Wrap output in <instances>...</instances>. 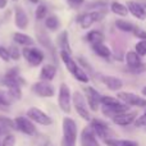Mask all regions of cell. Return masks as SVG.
<instances>
[{
  "label": "cell",
  "mask_w": 146,
  "mask_h": 146,
  "mask_svg": "<svg viewBox=\"0 0 146 146\" xmlns=\"http://www.w3.org/2000/svg\"><path fill=\"white\" fill-rule=\"evenodd\" d=\"M78 127L71 117H64L62 121V140L60 146H76L78 140Z\"/></svg>",
  "instance_id": "6da1fadb"
},
{
  "label": "cell",
  "mask_w": 146,
  "mask_h": 146,
  "mask_svg": "<svg viewBox=\"0 0 146 146\" xmlns=\"http://www.w3.org/2000/svg\"><path fill=\"white\" fill-rule=\"evenodd\" d=\"M72 106L74 108L76 113L81 117L82 119L90 122L91 119V110L87 105V101L85 99V95L81 94L80 91H74L72 94Z\"/></svg>",
  "instance_id": "7a4b0ae2"
},
{
  "label": "cell",
  "mask_w": 146,
  "mask_h": 146,
  "mask_svg": "<svg viewBox=\"0 0 146 146\" xmlns=\"http://www.w3.org/2000/svg\"><path fill=\"white\" fill-rule=\"evenodd\" d=\"M88 126L92 128L94 133L96 135L99 140H109V139H115V135H114L113 129L109 127V124L106 122L101 121V119H98V118H92L90 121V124Z\"/></svg>",
  "instance_id": "3957f363"
},
{
  "label": "cell",
  "mask_w": 146,
  "mask_h": 146,
  "mask_svg": "<svg viewBox=\"0 0 146 146\" xmlns=\"http://www.w3.org/2000/svg\"><path fill=\"white\" fill-rule=\"evenodd\" d=\"M14 123H15V131L21 132V133L26 135L28 137H33L37 136V127L33 123L31 119H28L26 115H19L14 118Z\"/></svg>",
  "instance_id": "277c9868"
},
{
  "label": "cell",
  "mask_w": 146,
  "mask_h": 146,
  "mask_svg": "<svg viewBox=\"0 0 146 146\" xmlns=\"http://www.w3.org/2000/svg\"><path fill=\"white\" fill-rule=\"evenodd\" d=\"M58 105L63 113L69 114L72 110V94L66 83H60L58 91Z\"/></svg>",
  "instance_id": "5b68a950"
},
{
  "label": "cell",
  "mask_w": 146,
  "mask_h": 146,
  "mask_svg": "<svg viewBox=\"0 0 146 146\" xmlns=\"http://www.w3.org/2000/svg\"><path fill=\"white\" fill-rule=\"evenodd\" d=\"M1 83L7 88L9 87H22L23 85H26V81L22 76L19 74V69L17 67L8 69V72L5 73V76L3 77Z\"/></svg>",
  "instance_id": "8992f818"
},
{
  "label": "cell",
  "mask_w": 146,
  "mask_h": 146,
  "mask_svg": "<svg viewBox=\"0 0 146 146\" xmlns=\"http://www.w3.org/2000/svg\"><path fill=\"white\" fill-rule=\"evenodd\" d=\"M26 117H27L28 119H31L35 124H40V126H44V127H48L53 123L51 117L48 115L44 110L36 108V106H32V108L28 109V110L26 111Z\"/></svg>",
  "instance_id": "52a82bcc"
},
{
  "label": "cell",
  "mask_w": 146,
  "mask_h": 146,
  "mask_svg": "<svg viewBox=\"0 0 146 146\" xmlns=\"http://www.w3.org/2000/svg\"><path fill=\"white\" fill-rule=\"evenodd\" d=\"M22 55L25 56V59L31 67H38L45 59V54L42 53V50L35 48V46L25 48L22 50Z\"/></svg>",
  "instance_id": "ba28073f"
},
{
  "label": "cell",
  "mask_w": 146,
  "mask_h": 146,
  "mask_svg": "<svg viewBox=\"0 0 146 146\" xmlns=\"http://www.w3.org/2000/svg\"><path fill=\"white\" fill-rule=\"evenodd\" d=\"M85 91V99L87 101V105L91 111H98L99 108L101 106V96L96 88L91 87V86H86L83 88Z\"/></svg>",
  "instance_id": "9c48e42d"
},
{
  "label": "cell",
  "mask_w": 146,
  "mask_h": 146,
  "mask_svg": "<svg viewBox=\"0 0 146 146\" xmlns=\"http://www.w3.org/2000/svg\"><path fill=\"white\" fill-rule=\"evenodd\" d=\"M105 17V12L104 10H94V12L83 13L78 17V23L82 28H90L95 22H99Z\"/></svg>",
  "instance_id": "30bf717a"
},
{
  "label": "cell",
  "mask_w": 146,
  "mask_h": 146,
  "mask_svg": "<svg viewBox=\"0 0 146 146\" xmlns=\"http://www.w3.org/2000/svg\"><path fill=\"white\" fill-rule=\"evenodd\" d=\"M31 90L38 98H53L55 95V87L46 81H38V82L33 83Z\"/></svg>",
  "instance_id": "8fae6325"
},
{
  "label": "cell",
  "mask_w": 146,
  "mask_h": 146,
  "mask_svg": "<svg viewBox=\"0 0 146 146\" xmlns=\"http://www.w3.org/2000/svg\"><path fill=\"white\" fill-rule=\"evenodd\" d=\"M117 98L128 106H137V108H145L146 106V99L142 96H139L132 92H118Z\"/></svg>",
  "instance_id": "7c38bea8"
},
{
  "label": "cell",
  "mask_w": 146,
  "mask_h": 146,
  "mask_svg": "<svg viewBox=\"0 0 146 146\" xmlns=\"http://www.w3.org/2000/svg\"><path fill=\"white\" fill-rule=\"evenodd\" d=\"M80 145L81 146H100L99 139L96 137V135L94 133L92 128H91L90 126H86L85 128L81 131Z\"/></svg>",
  "instance_id": "4fadbf2b"
},
{
  "label": "cell",
  "mask_w": 146,
  "mask_h": 146,
  "mask_svg": "<svg viewBox=\"0 0 146 146\" xmlns=\"http://www.w3.org/2000/svg\"><path fill=\"white\" fill-rule=\"evenodd\" d=\"M137 111L135 110H128L126 113H122V114H118V115L113 117L111 118V122L117 126H121V127H127L129 124L135 123V121L137 119Z\"/></svg>",
  "instance_id": "5bb4252c"
},
{
  "label": "cell",
  "mask_w": 146,
  "mask_h": 146,
  "mask_svg": "<svg viewBox=\"0 0 146 146\" xmlns=\"http://www.w3.org/2000/svg\"><path fill=\"white\" fill-rule=\"evenodd\" d=\"M36 37L37 41L40 42V45H42L44 48H46L49 51H51L53 54H55V48H54L53 42H51L50 37H49L48 32H46L44 28H36Z\"/></svg>",
  "instance_id": "9a60e30c"
},
{
  "label": "cell",
  "mask_w": 146,
  "mask_h": 146,
  "mask_svg": "<svg viewBox=\"0 0 146 146\" xmlns=\"http://www.w3.org/2000/svg\"><path fill=\"white\" fill-rule=\"evenodd\" d=\"M100 80L110 91H119L123 87L122 80L118 77H114V76H101Z\"/></svg>",
  "instance_id": "2e32d148"
},
{
  "label": "cell",
  "mask_w": 146,
  "mask_h": 146,
  "mask_svg": "<svg viewBox=\"0 0 146 146\" xmlns=\"http://www.w3.org/2000/svg\"><path fill=\"white\" fill-rule=\"evenodd\" d=\"M127 9L133 17H136L137 19H145L146 18V9L142 7L140 3L136 1H128L127 3Z\"/></svg>",
  "instance_id": "e0dca14e"
},
{
  "label": "cell",
  "mask_w": 146,
  "mask_h": 146,
  "mask_svg": "<svg viewBox=\"0 0 146 146\" xmlns=\"http://www.w3.org/2000/svg\"><path fill=\"white\" fill-rule=\"evenodd\" d=\"M55 76H56V67L54 64H51V63L44 64L40 71V81L50 82V81H53L55 78Z\"/></svg>",
  "instance_id": "ac0fdd59"
},
{
  "label": "cell",
  "mask_w": 146,
  "mask_h": 146,
  "mask_svg": "<svg viewBox=\"0 0 146 146\" xmlns=\"http://www.w3.org/2000/svg\"><path fill=\"white\" fill-rule=\"evenodd\" d=\"M14 22L19 30H25L28 26V17L21 7H17L14 9Z\"/></svg>",
  "instance_id": "d6986e66"
},
{
  "label": "cell",
  "mask_w": 146,
  "mask_h": 146,
  "mask_svg": "<svg viewBox=\"0 0 146 146\" xmlns=\"http://www.w3.org/2000/svg\"><path fill=\"white\" fill-rule=\"evenodd\" d=\"M60 58H62V62L64 63V66H66V68L68 69V72L72 73V76H73L76 73V71L78 69L76 60L71 56V54L66 53V51H60Z\"/></svg>",
  "instance_id": "ffe728a7"
},
{
  "label": "cell",
  "mask_w": 146,
  "mask_h": 146,
  "mask_svg": "<svg viewBox=\"0 0 146 146\" xmlns=\"http://www.w3.org/2000/svg\"><path fill=\"white\" fill-rule=\"evenodd\" d=\"M126 62H127V66H128V69H135L142 64L141 56L136 51H128L126 54Z\"/></svg>",
  "instance_id": "44dd1931"
},
{
  "label": "cell",
  "mask_w": 146,
  "mask_h": 146,
  "mask_svg": "<svg viewBox=\"0 0 146 146\" xmlns=\"http://www.w3.org/2000/svg\"><path fill=\"white\" fill-rule=\"evenodd\" d=\"M56 44H58V48L60 49V51H66V53L71 54V46H69L68 32L67 31H63V32H60V35H58Z\"/></svg>",
  "instance_id": "7402d4cb"
},
{
  "label": "cell",
  "mask_w": 146,
  "mask_h": 146,
  "mask_svg": "<svg viewBox=\"0 0 146 146\" xmlns=\"http://www.w3.org/2000/svg\"><path fill=\"white\" fill-rule=\"evenodd\" d=\"M13 40H14L15 44H19V45L25 46V48L32 46L33 44H35V41L32 40L31 36L26 35V33H22V32H15L14 35H13Z\"/></svg>",
  "instance_id": "603a6c76"
},
{
  "label": "cell",
  "mask_w": 146,
  "mask_h": 146,
  "mask_svg": "<svg viewBox=\"0 0 146 146\" xmlns=\"http://www.w3.org/2000/svg\"><path fill=\"white\" fill-rule=\"evenodd\" d=\"M85 38H86L87 42L91 44V45H95V44L104 42V40H105V35H104L103 32H100V31H98V30H92V31H90V32H87V35H86Z\"/></svg>",
  "instance_id": "cb8c5ba5"
},
{
  "label": "cell",
  "mask_w": 146,
  "mask_h": 146,
  "mask_svg": "<svg viewBox=\"0 0 146 146\" xmlns=\"http://www.w3.org/2000/svg\"><path fill=\"white\" fill-rule=\"evenodd\" d=\"M106 146H139V142L133 140H122V139H109L103 141Z\"/></svg>",
  "instance_id": "d4e9b609"
},
{
  "label": "cell",
  "mask_w": 146,
  "mask_h": 146,
  "mask_svg": "<svg viewBox=\"0 0 146 146\" xmlns=\"http://www.w3.org/2000/svg\"><path fill=\"white\" fill-rule=\"evenodd\" d=\"M92 50L95 51V54H98L99 56H101V58H105V59H108L109 56H110V54H111L110 49H109L104 42L95 44V45H92Z\"/></svg>",
  "instance_id": "484cf974"
},
{
  "label": "cell",
  "mask_w": 146,
  "mask_h": 146,
  "mask_svg": "<svg viewBox=\"0 0 146 146\" xmlns=\"http://www.w3.org/2000/svg\"><path fill=\"white\" fill-rule=\"evenodd\" d=\"M110 9H111V12H113L114 14L121 15V17H126V15L128 14V9H127V7L126 5H123V4H121V3H118V1L111 3Z\"/></svg>",
  "instance_id": "4316f807"
},
{
  "label": "cell",
  "mask_w": 146,
  "mask_h": 146,
  "mask_svg": "<svg viewBox=\"0 0 146 146\" xmlns=\"http://www.w3.org/2000/svg\"><path fill=\"white\" fill-rule=\"evenodd\" d=\"M59 26H60V22H59L56 15L51 14V15H48V17L45 18V27L48 28V30L55 31L59 28Z\"/></svg>",
  "instance_id": "83f0119b"
},
{
  "label": "cell",
  "mask_w": 146,
  "mask_h": 146,
  "mask_svg": "<svg viewBox=\"0 0 146 146\" xmlns=\"http://www.w3.org/2000/svg\"><path fill=\"white\" fill-rule=\"evenodd\" d=\"M123 104L118 98H113V96L103 95L101 96V106H117Z\"/></svg>",
  "instance_id": "f1b7e54d"
},
{
  "label": "cell",
  "mask_w": 146,
  "mask_h": 146,
  "mask_svg": "<svg viewBox=\"0 0 146 146\" xmlns=\"http://www.w3.org/2000/svg\"><path fill=\"white\" fill-rule=\"evenodd\" d=\"M10 104H12V100H10L9 95H8L7 91H0V110H9Z\"/></svg>",
  "instance_id": "f546056e"
},
{
  "label": "cell",
  "mask_w": 146,
  "mask_h": 146,
  "mask_svg": "<svg viewBox=\"0 0 146 146\" xmlns=\"http://www.w3.org/2000/svg\"><path fill=\"white\" fill-rule=\"evenodd\" d=\"M115 27L118 30L123 31V32H133V30H135V26L131 22H127V21H123V19H117Z\"/></svg>",
  "instance_id": "4dcf8cb0"
},
{
  "label": "cell",
  "mask_w": 146,
  "mask_h": 146,
  "mask_svg": "<svg viewBox=\"0 0 146 146\" xmlns=\"http://www.w3.org/2000/svg\"><path fill=\"white\" fill-rule=\"evenodd\" d=\"M73 77H74L76 80H77L78 82H81V83H87L88 81H90V77H88V74L85 71H83L81 67H78V69L76 71L74 74H73Z\"/></svg>",
  "instance_id": "1f68e13d"
},
{
  "label": "cell",
  "mask_w": 146,
  "mask_h": 146,
  "mask_svg": "<svg viewBox=\"0 0 146 146\" xmlns=\"http://www.w3.org/2000/svg\"><path fill=\"white\" fill-rule=\"evenodd\" d=\"M17 139L13 133H8L4 137H1V146H15Z\"/></svg>",
  "instance_id": "d6a6232c"
},
{
  "label": "cell",
  "mask_w": 146,
  "mask_h": 146,
  "mask_svg": "<svg viewBox=\"0 0 146 146\" xmlns=\"http://www.w3.org/2000/svg\"><path fill=\"white\" fill-rule=\"evenodd\" d=\"M35 17H36V19H37V21H41V19H44V18L48 17V9H46L45 5L40 4L37 8H36Z\"/></svg>",
  "instance_id": "836d02e7"
},
{
  "label": "cell",
  "mask_w": 146,
  "mask_h": 146,
  "mask_svg": "<svg viewBox=\"0 0 146 146\" xmlns=\"http://www.w3.org/2000/svg\"><path fill=\"white\" fill-rule=\"evenodd\" d=\"M135 50L139 54L140 56H145L146 55V40H141L136 44L135 46Z\"/></svg>",
  "instance_id": "e575fe53"
},
{
  "label": "cell",
  "mask_w": 146,
  "mask_h": 146,
  "mask_svg": "<svg viewBox=\"0 0 146 146\" xmlns=\"http://www.w3.org/2000/svg\"><path fill=\"white\" fill-rule=\"evenodd\" d=\"M8 50H9V55H10V59H13V60H19L21 58V51L19 49L17 48L15 45H12L8 48Z\"/></svg>",
  "instance_id": "d590c367"
},
{
  "label": "cell",
  "mask_w": 146,
  "mask_h": 146,
  "mask_svg": "<svg viewBox=\"0 0 146 146\" xmlns=\"http://www.w3.org/2000/svg\"><path fill=\"white\" fill-rule=\"evenodd\" d=\"M106 7V3L105 1H92L90 4L86 5L87 9H98V10H101Z\"/></svg>",
  "instance_id": "8d00e7d4"
},
{
  "label": "cell",
  "mask_w": 146,
  "mask_h": 146,
  "mask_svg": "<svg viewBox=\"0 0 146 146\" xmlns=\"http://www.w3.org/2000/svg\"><path fill=\"white\" fill-rule=\"evenodd\" d=\"M78 62H80V64H81V68L83 69L86 73H91V74H94V69H92V67L90 66V64L87 63V62L83 58H78Z\"/></svg>",
  "instance_id": "74e56055"
},
{
  "label": "cell",
  "mask_w": 146,
  "mask_h": 146,
  "mask_svg": "<svg viewBox=\"0 0 146 146\" xmlns=\"http://www.w3.org/2000/svg\"><path fill=\"white\" fill-rule=\"evenodd\" d=\"M133 124L136 127H146V111H144L140 117H137V119L135 121Z\"/></svg>",
  "instance_id": "f35d334b"
},
{
  "label": "cell",
  "mask_w": 146,
  "mask_h": 146,
  "mask_svg": "<svg viewBox=\"0 0 146 146\" xmlns=\"http://www.w3.org/2000/svg\"><path fill=\"white\" fill-rule=\"evenodd\" d=\"M0 59L4 62H9L10 60V55H9V50L4 46H0Z\"/></svg>",
  "instance_id": "ab89813d"
},
{
  "label": "cell",
  "mask_w": 146,
  "mask_h": 146,
  "mask_svg": "<svg viewBox=\"0 0 146 146\" xmlns=\"http://www.w3.org/2000/svg\"><path fill=\"white\" fill-rule=\"evenodd\" d=\"M133 35L136 36V37H139L140 40H146V31L142 30V28H140V27H135Z\"/></svg>",
  "instance_id": "60d3db41"
},
{
  "label": "cell",
  "mask_w": 146,
  "mask_h": 146,
  "mask_svg": "<svg viewBox=\"0 0 146 146\" xmlns=\"http://www.w3.org/2000/svg\"><path fill=\"white\" fill-rule=\"evenodd\" d=\"M128 72L133 73V74H140V73H144L146 72V63H142L140 67H137V68L135 69H128Z\"/></svg>",
  "instance_id": "b9f144b4"
},
{
  "label": "cell",
  "mask_w": 146,
  "mask_h": 146,
  "mask_svg": "<svg viewBox=\"0 0 146 146\" xmlns=\"http://www.w3.org/2000/svg\"><path fill=\"white\" fill-rule=\"evenodd\" d=\"M83 1H85V0H67V3H68L69 7H71V8H74V9L80 8L81 5L83 4Z\"/></svg>",
  "instance_id": "7bdbcfd3"
},
{
  "label": "cell",
  "mask_w": 146,
  "mask_h": 146,
  "mask_svg": "<svg viewBox=\"0 0 146 146\" xmlns=\"http://www.w3.org/2000/svg\"><path fill=\"white\" fill-rule=\"evenodd\" d=\"M8 133H13V132H10L9 129H8L7 127L3 124V122L0 121V139H1V137H4L5 135H8Z\"/></svg>",
  "instance_id": "ee69618b"
},
{
  "label": "cell",
  "mask_w": 146,
  "mask_h": 146,
  "mask_svg": "<svg viewBox=\"0 0 146 146\" xmlns=\"http://www.w3.org/2000/svg\"><path fill=\"white\" fill-rule=\"evenodd\" d=\"M8 4V0H0V9H4Z\"/></svg>",
  "instance_id": "f6af8a7d"
},
{
  "label": "cell",
  "mask_w": 146,
  "mask_h": 146,
  "mask_svg": "<svg viewBox=\"0 0 146 146\" xmlns=\"http://www.w3.org/2000/svg\"><path fill=\"white\" fill-rule=\"evenodd\" d=\"M30 3H32V4H38L40 3V0H28Z\"/></svg>",
  "instance_id": "bcb514c9"
},
{
  "label": "cell",
  "mask_w": 146,
  "mask_h": 146,
  "mask_svg": "<svg viewBox=\"0 0 146 146\" xmlns=\"http://www.w3.org/2000/svg\"><path fill=\"white\" fill-rule=\"evenodd\" d=\"M141 94H142V95H144V96H146V86H145V87H142Z\"/></svg>",
  "instance_id": "7dc6e473"
},
{
  "label": "cell",
  "mask_w": 146,
  "mask_h": 146,
  "mask_svg": "<svg viewBox=\"0 0 146 146\" xmlns=\"http://www.w3.org/2000/svg\"><path fill=\"white\" fill-rule=\"evenodd\" d=\"M141 5L146 9V0H142V1H141Z\"/></svg>",
  "instance_id": "c3c4849f"
},
{
  "label": "cell",
  "mask_w": 146,
  "mask_h": 146,
  "mask_svg": "<svg viewBox=\"0 0 146 146\" xmlns=\"http://www.w3.org/2000/svg\"><path fill=\"white\" fill-rule=\"evenodd\" d=\"M0 146H1V139H0Z\"/></svg>",
  "instance_id": "681fc988"
},
{
  "label": "cell",
  "mask_w": 146,
  "mask_h": 146,
  "mask_svg": "<svg viewBox=\"0 0 146 146\" xmlns=\"http://www.w3.org/2000/svg\"><path fill=\"white\" fill-rule=\"evenodd\" d=\"M13 1H17V0H13Z\"/></svg>",
  "instance_id": "f907efd6"
}]
</instances>
